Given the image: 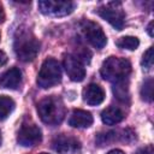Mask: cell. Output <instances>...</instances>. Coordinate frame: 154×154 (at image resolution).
Wrapping results in <instances>:
<instances>
[{"mask_svg":"<svg viewBox=\"0 0 154 154\" xmlns=\"http://www.w3.org/2000/svg\"><path fill=\"white\" fill-rule=\"evenodd\" d=\"M37 113L41 120L48 125H58L63 122L66 109L60 97L52 95L42 99L37 103Z\"/></svg>","mask_w":154,"mask_h":154,"instance_id":"1","label":"cell"},{"mask_svg":"<svg viewBox=\"0 0 154 154\" xmlns=\"http://www.w3.org/2000/svg\"><path fill=\"white\" fill-rule=\"evenodd\" d=\"M13 49L19 60L32 61L40 51V42L30 30L20 29L17 31V35L14 37Z\"/></svg>","mask_w":154,"mask_h":154,"instance_id":"2","label":"cell"},{"mask_svg":"<svg viewBox=\"0 0 154 154\" xmlns=\"http://www.w3.org/2000/svg\"><path fill=\"white\" fill-rule=\"evenodd\" d=\"M100 72L102 78L108 82H123L131 72V64L124 58L109 57L103 61Z\"/></svg>","mask_w":154,"mask_h":154,"instance_id":"3","label":"cell"},{"mask_svg":"<svg viewBox=\"0 0 154 154\" xmlns=\"http://www.w3.org/2000/svg\"><path fill=\"white\" fill-rule=\"evenodd\" d=\"M60 81H61V67L59 63L52 58L46 59L41 65V69L37 75V81H36L37 85L43 89H48L60 83Z\"/></svg>","mask_w":154,"mask_h":154,"instance_id":"4","label":"cell"},{"mask_svg":"<svg viewBox=\"0 0 154 154\" xmlns=\"http://www.w3.org/2000/svg\"><path fill=\"white\" fill-rule=\"evenodd\" d=\"M97 13L101 18L107 20L114 29L122 30L125 24V14L122 7V4L118 1L107 2L106 5L99 7Z\"/></svg>","mask_w":154,"mask_h":154,"instance_id":"5","label":"cell"},{"mask_svg":"<svg viewBox=\"0 0 154 154\" xmlns=\"http://www.w3.org/2000/svg\"><path fill=\"white\" fill-rule=\"evenodd\" d=\"M41 13L51 17H64L73 11L75 4L61 0H41L37 4Z\"/></svg>","mask_w":154,"mask_h":154,"instance_id":"6","label":"cell"},{"mask_svg":"<svg viewBox=\"0 0 154 154\" xmlns=\"http://www.w3.org/2000/svg\"><path fill=\"white\" fill-rule=\"evenodd\" d=\"M82 32L85 37V40L95 48L101 49L106 46L107 43V37L101 29V26L94 22L90 20H83L81 24Z\"/></svg>","mask_w":154,"mask_h":154,"instance_id":"7","label":"cell"},{"mask_svg":"<svg viewBox=\"0 0 154 154\" xmlns=\"http://www.w3.org/2000/svg\"><path fill=\"white\" fill-rule=\"evenodd\" d=\"M42 140V132L38 126L34 124H24L17 135V142L22 147H34Z\"/></svg>","mask_w":154,"mask_h":154,"instance_id":"8","label":"cell"},{"mask_svg":"<svg viewBox=\"0 0 154 154\" xmlns=\"http://www.w3.org/2000/svg\"><path fill=\"white\" fill-rule=\"evenodd\" d=\"M53 149L59 154H76L81 149L79 141L70 135L61 134L57 136L52 142Z\"/></svg>","mask_w":154,"mask_h":154,"instance_id":"9","label":"cell"},{"mask_svg":"<svg viewBox=\"0 0 154 154\" xmlns=\"http://www.w3.org/2000/svg\"><path fill=\"white\" fill-rule=\"evenodd\" d=\"M64 67H65V71H66V73L70 77L71 81L81 82V81L84 79V77H85L84 65L75 55H71V54L65 55V58H64Z\"/></svg>","mask_w":154,"mask_h":154,"instance_id":"10","label":"cell"},{"mask_svg":"<svg viewBox=\"0 0 154 154\" xmlns=\"http://www.w3.org/2000/svg\"><path fill=\"white\" fill-rule=\"evenodd\" d=\"M83 100L90 106H97L105 100V91L99 84L90 83L83 89Z\"/></svg>","mask_w":154,"mask_h":154,"instance_id":"11","label":"cell"},{"mask_svg":"<svg viewBox=\"0 0 154 154\" xmlns=\"http://www.w3.org/2000/svg\"><path fill=\"white\" fill-rule=\"evenodd\" d=\"M22 82V72L17 67L5 71L0 76V87L6 89H17Z\"/></svg>","mask_w":154,"mask_h":154,"instance_id":"12","label":"cell"},{"mask_svg":"<svg viewBox=\"0 0 154 154\" xmlns=\"http://www.w3.org/2000/svg\"><path fill=\"white\" fill-rule=\"evenodd\" d=\"M69 124L72 128H89L93 124V116L90 112L84 111V109H75L72 114L70 116Z\"/></svg>","mask_w":154,"mask_h":154,"instance_id":"13","label":"cell"},{"mask_svg":"<svg viewBox=\"0 0 154 154\" xmlns=\"http://www.w3.org/2000/svg\"><path fill=\"white\" fill-rule=\"evenodd\" d=\"M124 117H125L124 112L119 107H116V106H109L105 108L101 113V120L106 125H116L120 123L124 119Z\"/></svg>","mask_w":154,"mask_h":154,"instance_id":"14","label":"cell"},{"mask_svg":"<svg viewBox=\"0 0 154 154\" xmlns=\"http://www.w3.org/2000/svg\"><path fill=\"white\" fill-rule=\"evenodd\" d=\"M14 101L10 96L0 95V120H5L14 109Z\"/></svg>","mask_w":154,"mask_h":154,"instance_id":"15","label":"cell"},{"mask_svg":"<svg viewBox=\"0 0 154 154\" xmlns=\"http://www.w3.org/2000/svg\"><path fill=\"white\" fill-rule=\"evenodd\" d=\"M117 46L123 49L135 51L140 46V41L137 37H134V36H123L117 41Z\"/></svg>","mask_w":154,"mask_h":154,"instance_id":"16","label":"cell"},{"mask_svg":"<svg viewBox=\"0 0 154 154\" xmlns=\"http://www.w3.org/2000/svg\"><path fill=\"white\" fill-rule=\"evenodd\" d=\"M141 96L144 101L152 102L153 100V79L152 78H148L144 81L141 89Z\"/></svg>","mask_w":154,"mask_h":154,"instance_id":"17","label":"cell"},{"mask_svg":"<svg viewBox=\"0 0 154 154\" xmlns=\"http://www.w3.org/2000/svg\"><path fill=\"white\" fill-rule=\"evenodd\" d=\"M113 91H114V95H116L118 99H122V100H124V101H125L126 97H129L128 87L125 85V81L116 83V85H114V88H113Z\"/></svg>","mask_w":154,"mask_h":154,"instance_id":"18","label":"cell"},{"mask_svg":"<svg viewBox=\"0 0 154 154\" xmlns=\"http://www.w3.org/2000/svg\"><path fill=\"white\" fill-rule=\"evenodd\" d=\"M142 66L146 70H150L153 67V47H149L142 58Z\"/></svg>","mask_w":154,"mask_h":154,"instance_id":"19","label":"cell"},{"mask_svg":"<svg viewBox=\"0 0 154 154\" xmlns=\"http://www.w3.org/2000/svg\"><path fill=\"white\" fill-rule=\"evenodd\" d=\"M137 154H154V152H153V146H147V147L140 149Z\"/></svg>","mask_w":154,"mask_h":154,"instance_id":"20","label":"cell"},{"mask_svg":"<svg viewBox=\"0 0 154 154\" xmlns=\"http://www.w3.org/2000/svg\"><path fill=\"white\" fill-rule=\"evenodd\" d=\"M6 63H7V55L5 54V52L0 51V67L4 66Z\"/></svg>","mask_w":154,"mask_h":154,"instance_id":"21","label":"cell"},{"mask_svg":"<svg viewBox=\"0 0 154 154\" xmlns=\"http://www.w3.org/2000/svg\"><path fill=\"white\" fill-rule=\"evenodd\" d=\"M147 30H148L149 36L152 37V36H153V22H150V23L148 24V29H147Z\"/></svg>","mask_w":154,"mask_h":154,"instance_id":"22","label":"cell"},{"mask_svg":"<svg viewBox=\"0 0 154 154\" xmlns=\"http://www.w3.org/2000/svg\"><path fill=\"white\" fill-rule=\"evenodd\" d=\"M5 20V12L2 10V7L0 6V23H2Z\"/></svg>","mask_w":154,"mask_h":154,"instance_id":"23","label":"cell"},{"mask_svg":"<svg viewBox=\"0 0 154 154\" xmlns=\"http://www.w3.org/2000/svg\"><path fill=\"white\" fill-rule=\"evenodd\" d=\"M107 154H124V152L120 149H113V150H109Z\"/></svg>","mask_w":154,"mask_h":154,"instance_id":"24","label":"cell"},{"mask_svg":"<svg viewBox=\"0 0 154 154\" xmlns=\"http://www.w3.org/2000/svg\"><path fill=\"white\" fill-rule=\"evenodd\" d=\"M0 144H1V131H0Z\"/></svg>","mask_w":154,"mask_h":154,"instance_id":"25","label":"cell"},{"mask_svg":"<svg viewBox=\"0 0 154 154\" xmlns=\"http://www.w3.org/2000/svg\"><path fill=\"white\" fill-rule=\"evenodd\" d=\"M41 154H48V153H41Z\"/></svg>","mask_w":154,"mask_h":154,"instance_id":"26","label":"cell"}]
</instances>
